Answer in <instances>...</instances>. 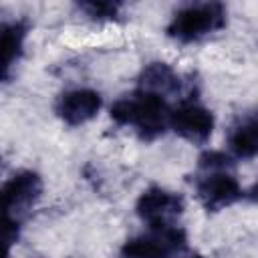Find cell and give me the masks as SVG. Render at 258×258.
I'll return each instance as SVG.
<instances>
[{"label":"cell","instance_id":"obj_6","mask_svg":"<svg viewBox=\"0 0 258 258\" xmlns=\"http://www.w3.org/2000/svg\"><path fill=\"white\" fill-rule=\"evenodd\" d=\"M196 194L208 212H220L242 198V187L228 169L202 171L196 181Z\"/></svg>","mask_w":258,"mask_h":258},{"label":"cell","instance_id":"obj_11","mask_svg":"<svg viewBox=\"0 0 258 258\" xmlns=\"http://www.w3.org/2000/svg\"><path fill=\"white\" fill-rule=\"evenodd\" d=\"M230 151L240 159L258 157V117H244L230 127Z\"/></svg>","mask_w":258,"mask_h":258},{"label":"cell","instance_id":"obj_14","mask_svg":"<svg viewBox=\"0 0 258 258\" xmlns=\"http://www.w3.org/2000/svg\"><path fill=\"white\" fill-rule=\"evenodd\" d=\"M248 198H250V200H254V202H258V181H256V183L250 187V191H248Z\"/></svg>","mask_w":258,"mask_h":258},{"label":"cell","instance_id":"obj_13","mask_svg":"<svg viewBox=\"0 0 258 258\" xmlns=\"http://www.w3.org/2000/svg\"><path fill=\"white\" fill-rule=\"evenodd\" d=\"M198 165L202 171H222L232 167V159L222 151H206L200 155Z\"/></svg>","mask_w":258,"mask_h":258},{"label":"cell","instance_id":"obj_7","mask_svg":"<svg viewBox=\"0 0 258 258\" xmlns=\"http://www.w3.org/2000/svg\"><path fill=\"white\" fill-rule=\"evenodd\" d=\"M169 127L189 143H206L214 131V115L196 101H185L171 111Z\"/></svg>","mask_w":258,"mask_h":258},{"label":"cell","instance_id":"obj_4","mask_svg":"<svg viewBox=\"0 0 258 258\" xmlns=\"http://www.w3.org/2000/svg\"><path fill=\"white\" fill-rule=\"evenodd\" d=\"M185 246L187 236L181 228H149L147 234L129 238L121 246L119 258H179Z\"/></svg>","mask_w":258,"mask_h":258},{"label":"cell","instance_id":"obj_3","mask_svg":"<svg viewBox=\"0 0 258 258\" xmlns=\"http://www.w3.org/2000/svg\"><path fill=\"white\" fill-rule=\"evenodd\" d=\"M42 196V179L36 171L22 169L16 171L2 187L4 202V222H6V242L12 246L18 238V228L22 218L32 210V206Z\"/></svg>","mask_w":258,"mask_h":258},{"label":"cell","instance_id":"obj_1","mask_svg":"<svg viewBox=\"0 0 258 258\" xmlns=\"http://www.w3.org/2000/svg\"><path fill=\"white\" fill-rule=\"evenodd\" d=\"M171 111L167 109V103L163 97L135 91L133 95H127L113 103L111 107V119L117 125L133 127L137 135L145 141H153L169 127Z\"/></svg>","mask_w":258,"mask_h":258},{"label":"cell","instance_id":"obj_15","mask_svg":"<svg viewBox=\"0 0 258 258\" xmlns=\"http://www.w3.org/2000/svg\"><path fill=\"white\" fill-rule=\"evenodd\" d=\"M185 258H204L202 254H189V256H185Z\"/></svg>","mask_w":258,"mask_h":258},{"label":"cell","instance_id":"obj_8","mask_svg":"<svg viewBox=\"0 0 258 258\" xmlns=\"http://www.w3.org/2000/svg\"><path fill=\"white\" fill-rule=\"evenodd\" d=\"M101 105H103V101H101V95L97 91L73 89V91H67L58 97L56 113L67 125L77 127V125L91 121L101 111Z\"/></svg>","mask_w":258,"mask_h":258},{"label":"cell","instance_id":"obj_5","mask_svg":"<svg viewBox=\"0 0 258 258\" xmlns=\"http://www.w3.org/2000/svg\"><path fill=\"white\" fill-rule=\"evenodd\" d=\"M135 210L137 216L149 228H167V226H175L173 222L181 216L183 200L175 191L163 189L159 185H151L139 196Z\"/></svg>","mask_w":258,"mask_h":258},{"label":"cell","instance_id":"obj_2","mask_svg":"<svg viewBox=\"0 0 258 258\" xmlns=\"http://www.w3.org/2000/svg\"><path fill=\"white\" fill-rule=\"evenodd\" d=\"M226 26V8L220 2H200L179 8L167 24V36L177 42H198Z\"/></svg>","mask_w":258,"mask_h":258},{"label":"cell","instance_id":"obj_10","mask_svg":"<svg viewBox=\"0 0 258 258\" xmlns=\"http://www.w3.org/2000/svg\"><path fill=\"white\" fill-rule=\"evenodd\" d=\"M28 24L24 20H12L2 24V79L8 81L12 67L18 62L24 50Z\"/></svg>","mask_w":258,"mask_h":258},{"label":"cell","instance_id":"obj_12","mask_svg":"<svg viewBox=\"0 0 258 258\" xmlns=\"http://www.w3.org/2000/svg\"><path fill=\"white\" fill-rule=\"evenodd\" d=\"M79 10L91 20H115L119 16V2H81Z\"/></svg>","mask_w":258,"mask_h":258},{"label":"cell","instance_id":"obj_9","mask_svg":"<svg viewBox=\"0 0 258 258\" xmlns=\"http://www.w3.org/2000/svg\"><path fill=\"white\" fill-rule=\"evenodd\" d=\"M181 77L167 62H149L139 75V91L153 93L159 97L175 95L181 91Z\"/></svg>","mask_w":258,"mask_h":258}]
</instances>
